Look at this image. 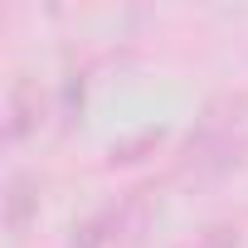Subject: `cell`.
I'll return each mask as SVG.
<instances>
[{
	"label": "cell",
	"instance_id": "cell-1",
	"mask_svg": "<svg viewBox=\"0 0 248 248\" xmlns=\"http://www.w3.org/2000/svg\"><path fill=\"white\" fill-rule=\"evenodd\" d=\"M30 214H34V195H30V180H25V175H15V180H10V200H5V219H10V233H15V238L25 233Z\"/></svg>",
	"mask_w": 248,
	"mask_h": 248
},
{
	"label": "cell",
	"instance_id": "cell-2",
	"mask_svg": "<svg viewBox=\"0 0 248 248\" xmlns=\"http://www.w3.org/2000/svg\"><path fill=\"white\" fill-rule=\"evenodd\" d=\"M30 127H34V117H30L25 88H15V93H10V132H5V137H10V141H20V137H25Z\"/></svg>",
	"mask_w": 248,
	"mask_h": 248
},
{
	"label": "cell",
	"instance_id": "cell-3",
	"mask_svg": "<svg viewBox=\"0 0 248 248\" xmlns=\"http://www.w3.org/2000/svg\"><path fill=\"white\" fill-rule=\"evenodd\" d=\"M195 248H238V229L233 224H214V229H204V238Z\"/></svg>",
	"mask_w": 248,
	"mask_h": 248
}]
</instances>
